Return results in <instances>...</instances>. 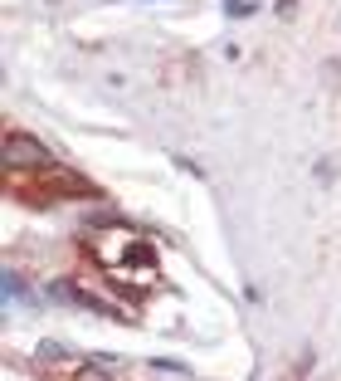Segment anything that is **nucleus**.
<instances>
[{
    "label": "nucleus",
    "instance_id": "39448f33",
    "mask_svg": "<svg viewBox=\"0 0 341 381\" xmlns=\"http://www.w3.org/2000/svg\"><path fill=\"white\" fill-rule=\"evenodd\" d=\"M224 10L230 15H254V0H224Z\"/></svg>",
    "mask_w": 341,
    "mask_h": 381
},
{
    "label": "nucleus",
    "instance_id": "7ed1b4c3",
    "mask_svg": "<svg viewBox=\"0 0 341 381\" xmlns=\"http://www.w3.org/2000/svg\"><path fill=\"white\" fill-rule=\"evenodd\" d=\"M49 147L25 137L20 127H6V167H20V172H34V167H49Z\"/></svg>",
    "mask_w": 341,
    "mask_h": 381
},
{
    "label": "nucleus",
    "instance_id": "f257e3e1",
    "mask_svg": "<svg viewBox=\"0 0 341 381\" xmlns=\"http://www.w3.org/2000/svg\"><path fill=\"white\" fill-rule=\"evenodd\" d=\"M83 254L107 274V284H122V289H151L156 284V254L146 245L142 230L132 225H93L83 230Z\"/></svg>",
    "mask_w": 341,
    "mask_h": 381
},
{
    "label": "nucleus",
    "instance_id": "20e7f679",
    "mask_svg": "<svg viewBox=\"0 0 341 381\" xmlns=\"http://www.w3.org/2000/svg\"><path fill=\"white\" fill-rule=\"evenodd\" d=\"M44 381H112V371L88 357H49Z\"/></svg>",
    "mask_w": 341,
    "mask_h": 381
},
{
    "label": "nucleus",
    "instance_id": "f03ea898",
    "mask_svg": "<svg viewBox=\"0 0 341 381\" xmlns=\"http://www.w3.org/2000/svg\"><path fill=\"white\" fill-rule=\"evenodd\" d=\"M6 191L30 200V205H59V200H98V186L83 181L78 172L49 161V167H34V172H20V167H6Z\"/></svg>",
    "mask_w": 341,
    "mask_h": 381
}]
</instances>
